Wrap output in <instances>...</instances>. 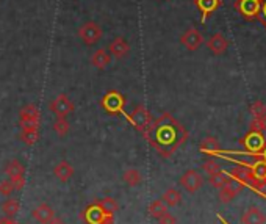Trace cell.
<instances>
[{
  "label": "cell",
  "mask_w": 266,
  "mask_h": 224,
  "mask_svg": "<svg viewBox=\"0 0 266 224\" xmlns=\"http://www.w3.org/2000/svg\"><path fill=\"white\" fill-rule=\"evenodd\" d=\"M144 136L148 138L149 143L157 149L160 155L171 157L186 141L188 132L174 116L163 113L157 121H153L149 132Z\"/></svg>",
  "instance_id": "obj_1"
},
{
  "label": "cell",
  "mask_w": 266,
  "mask_h": 224,
  "mask_svg": "<svg viewBox=\"0 0 266 224\" xmlns=\"http://www.w3.org/2000/svg\"><path fill=\"white\" fill-rule=\"evenodd\" d=\"M218 157L235 161V163H238V165H249V163H254V161H265L266 163V146L259 152H247V151L234 152V151H222L221 149Z\"/></svg>",
  "instance_id": "obj_2"
},
{
  "label": "cell",
  "mask_w": 266,
  "mask_h": 224,
  "mask_svg": "<svg viewBox=\"0 0 266 224\" xmlns=\"http://www.w3.org/2000/svg\"><path fill=\"white\" fill-rule=\"evenodd\" d=\"M82 218L87 224H113L115 223V215L107 213L99 202H92L83 210Z\"/></svg>",
  "instance_id": "obj_3"
},
{
  "label": "cell",
  "mask_w": 266,
  "mask_h": 224,
  "mask_svg": "<svg viewBox=\"0 0 266 224\" xmlns=\"http://www.w3.org/2000/svg\"><path fill=\"white\" fill-rule=\"evenodd\" d=\"M128 119H130V123L133 124V127L136 128V130L141 132L143 135L148 133L150 126H152V116L149 113V110L144 105L135 107L133 111L130 113V116H128Z\"/></svg>",
  "instance_id": "obj_4"
},
{
  "label": "cell",
  "mask_w": 266,
  "mask_h": 224,
  "mask_svg": "<svg viewBox=\"0 0 266 224\" xmlns=\"http://www.w3.org/2000/svg\"><path fill=\"white\" fill-rule=\"evenodd\" d=\"M79 36L87 46H94L102 39V36H104V30L100 29V25L97 22L89 21V22L83 24L80 27Z\"/></svg>",
  "instance_id": "obj_5"
},
{
  "label": "cell",
  "mask_w": 266,
  "mask_h": 224,
  "mask_svg": "<svg viewBox=\"0 0 266 224\" xmlns=\"http://www.w3.org/2000/svg\"><path fill=\"white\" fill-rule=\"evenodd\" d=\"M239 144H241L244 151L247 152H259L266 146V136L263 135V132L249 130L241 140H239Z\"/></svg>",
  "instance_id": "obj_6"
},
{
  "label": "cell",
  "mask_w": 266,
  "mask_h": 224,
  "mask_svg": "<svg viewBox=\"0 0 266 224\" xmlns=\"http://www.w3.org/2000/svg\"><path fill=\"white\" fill-rule=\"evenodd\" d=\"M180 185H182L188 193H196L197 190H201L204 185V177L199 171L188 169L185 171L182 177H180Z\"/></svg>",
  "instance_id": "obj_7"
},
{
  "label": "cell",
  "mask_w": 266,
  "mask_h": 224,
  "mask_svg": "<svg viewBox=\"0 0 266 224\" xmlns=\"http://www.w3.org/2000/svg\"><path fill=\"white\" fill-rule=\"evenodd\" d=\"M235 8L244 19L254 21L260 13V0H236Z\"/></svg>",
  "instance_id": "obj_8"
},
{
  "label": "cell",
  "mask_w": 266,
  "mask_h": 224,
  "mask_svg": "<svg viewBox=\"0 0 266 224\" xmlns=\"http://www.w3.org/2000/svg\"><path fill=\"white\" fill-rule=\"evenodd\" d=\"M50 110L57 118H66L74 111L72 100L66 96V94H58V96L50 103Z\"/></svg>",
  "instance_id": "obj_9"
},
{
  "label": "cell",
  "mask_w": 266,
  "mask_h": 224,
  "mask_svg": "<svg viewBox=\"0 0 266 224\" xmlns=\"http://www.w3.org/2000/svg\"><path fill=\"white\" fill-rule=\"evenodd\" d=\"M19 118H21V127H39L41 113L35 105H31V103L30 105H25L21 110Z\"/></svg>",
  "instance_id": "obj_10"
},
{
  "label": "cell",
  "mask_w": 266,
  "mask_h": 224,
  "mask_svg": "<svg viewBox=\"0 0 266 224\" xmlns=\"http://www.w3.org/2000/svg\"><path fill=\"white\" fill-rule=\"evenodd\" d=\"M102 107L108 113H119L124 108V97L118 91H108L102 99Z\"/></svg>",
  "instance_id": "obj_11"
},
{
  "label": "cell",
  "mask_w": 266,
  "mask_h": 224,
  "mask_svg": "<svg viewBox=\"0 0 266 224\" xmlns=\"http://www.w3.org/2000/svg\"><path fill=\"white\" fill-rule=\"evenodd\" d=\"M244 188L243 184H239V182H235V180H229V182L224 185V187H221L219 188V201L222 204H229L230 201H234V197H236L239 193H241V190Z\"/></svg>",
  "instance_id": "obj_12"
},
{
  "label": "cell",
  "mask_w": 266,
  "mask_h": 224,
  "mask_svg": "<svg viewBox=\"0 0 266 224\" xmlns=\"http://www.w3.org/2000/svg\"><path fill=\"white\" fill-rule=\"evenodd\" d=\"M107 50L113 58L122 60V58H125L128 54H130V44H128V42L122 36H118V38H115L113 41L110 42Z\"/></svg>",
  "instance_id": "obj_13"
},
{
  "label": "cell",
  "mask_w": 266,
  "mask_h": 224,
  "mask_svg": "<svg viewBox=\"0 0 266 224\" xmlns=\"http://www.w3.org/2000/svg\"><path fill=\"white\" fill-rule=\"evenodd\" d=\"M180 42H182L188 50H197L202 46L204 36L197 29H188L182 36H180Z\"/></svg>",
  "instance_id": "obj_14"
},
{
  "label": "cell",
  "mask_w": 266,
  "mask_h": 224,
  "mask_svg": "<svg viewBox=\"0 0 266 224\" xmlns=\"http://www.w3.org/2000/svg\"><path fill=\"white\" fill-rule=\"evenodd\" d=\"M226 174H227L232 180L243 184L244 187H249V185L252 184V180H254L251 171H249L244 165H236V166H234L232 169L226 171Z\"/></svg>",
  "instance_id": "obj_15"
},
{
  "label": "cell",
  "mask_w": 266,
  "mask_h": 224,
  "mask_svg": "<svg viewBox=\"0 0 266 224\" xmlns=\"http://www.w3.org/2000/svg\"><path fill=\"white\" fill-rule=\"evenodd\" d=\"M207 47L211 50V54L214 55H221L224 54L229 47V41L222 33H214L213 36H210V39L207 41Z\"/></svg>",
  "instance_id": "obj_16"
},
{
  "label": "cell",
  "mask_w": 266,
  "mask_h": 224,
  "mask_svg": "<svg viewBox=\"0 0 266 224\" xmlns=\"http://www.w3.org/2000/svg\"><path fill=\"white\" fill-rule=\"evenodd\" d=\"M241 224H266V215L259 207H249L243 213Z\"/></svg>",
  "instance_id": "obj_17"
},
{
  "label": "cell",
  "mask_w": 266,
  "mask_h": 224,
  "mask_svg": "<svg viewBox=\"0 0 266 224\" xmlns=\"http://www.w3.org/2000/svg\"><path fill=\"white\" fill-rule=\"evenodd\" d=\"M31 217L35 218L38 223H41V224H47L50 220L55 217V212H54V209L49 204H39L38 207L33 209Z\"/></svg>",
  "instance_id": "obj_18"
},
{
  "label": "cell",
  "mask_w": 266,
  "mask_h": 224,
  "mask_svg": "<svg viewBox=\"0 0 266 224\" xmlns=\"http://www.w3.org/2000/svg\"><path fill=\"white\" fill-rule=\"evenodd\" d=\"M221 3H222L221 0H196V5L202 13V22L207 21L208 17L221 6Z\"/></svg>",
  "instance_id": "obj_19"
},
{
  "label": "cell",
  "mask_w": 266,
  "mask_h": 224,
  "mask_svg": "<svg viewBox=\"0 0 266 224\" xmlns=\"http://www.w3.org/2000/svg\"><path fill=\"white\" fill-rule=\"evenodd\" d=\"M54 174L55 177L59 180V182H67V180H71L72 176H74V168L69 161H59L58 165L54 168Z\"/></svg>",
  "instance_id": "obj_20"
},
{
  "label": "cell",
  "mask_w": 266,
  "mask_h": 224,
  "mask_svg": "<svg viewBox=\"0 0 266 224\" xmlns=\"http://www.w3.org/2000/svg\"><path fill=\"white\" fill-rule=\"evenodd\" d=\"M199 151L202 154L210 155V157H214V155L218 157V154L221 152V146L214 136H207V138H204V141L199 144Z\"/></svg>",
  "instance_id": "obj_21"
},
{
  "label": "cell",
  "mask_w": 266,
  "mask_h": 224,
  "mask_svg": "<svg viewBox=\"0 0 266 224\" xmlns=\"http://www.w3.org/2000/svg\"><path fill=\"white\" fill-rule=\"evenodd\" d=\"M111 62V55L108 54L107 49H97L91 57V63L97 69H105Z\"/></svg>",
  "instance_id": "obj_22"
},
{
  "label": "cell",
  "mask_w": 266,
  "mask_h": 224,
  "mask_svg": "<svg viewBox=\"0 0 266 224\" xmlns=\"http://www.w3.org/2000/svg\"><path fill=\"white\" fill-rule=\"evenodd\" d=\"M39 138V127H22L21 130V140L27 144L33 146Z\"/></svg>",
  "instance_id": "obj_23"
},
{
  "label": "cell",
  "mask_w": 266,
  "mask_h": 224,
  "mask_svg": "<svg viewBox=\"0 0 266 224\" xmlns=\"http://www.w3.org/2000/svg\"><path fill=\"white\" fill-rule=\"evenodd\" d=\"M161 201L168 207H177L180 204V201H182V194H180V192L176 188H168L166 192L163 193Z\"/></svg>",
  "instance_id": "obj_24"
},
{
  "label": "cell",
  "mask_w": 266,
  "mask_h": 224,
  "mask_svg": "<svg viewBox=\"0 0 266 224\" xmlns=\"http://www.w3.org/2000/svg\"><path fill=\"white\" fill-rule=\"evenodd\" d=\"M124 182L128 185V187H138L143 184V174L138 171V169H135V168H130V169H127L124 172Z\"/></svg>",
  "instance_id": "obj_25"
},
{
  "label": "cell",
  "mask_w": 266,
  "mask_h": 224,
  "mask_svg": "<svg viewBox=\"0 0 266 224\" xmlns=\"http://www.w3.org/2000/svg\"><path fill=\"white\" fill-rule=\"evenodd\" d=\"M2 210L6 218H14L21 210V202L18 199H13V197H8V199L2 204Z\"/></svg>",
  "instance_id": "obj_26"
},
{
  "label": "cell",
  "mask_w": 266,
  "mask_h": 224,
  "mask_svg": "<svg viewBox=\"0 0 266 224\" xmlns=\"http://www.w3.org/2000/svg\"><path fill=\"white\" fill-rule=\"evenodd\" d=\"M24 172H25V168L19 160H10L5 166V174L10 179L18 177V176H24Z\"/></svg>",
  "instance_id": "obj_27"
},
{
  "label": "cell",
  "mask_w": 266,
  "mask_h": 224,
  "mask_svg": "<svg viewBox=\"0 0 266 224\" xmlns=\"http://www.w3.org/2000/svg\"><path fill=\"white\" fill-rule=\"evenodd\" d=\"M166 212H168V205L163 202L161 199L152 201V202L149 204V215H150L152 218L158 220V218H161Z\"/></svg>",
  "instance_id": "obj_28"
},
{
  "label": "cell",
  "mask_w": 266,
  "mask_h": 224,
  "mask_svg": "<svg viewBox=\"0 0 266 224\" xmlns=\"http://www.w3.org/2000/svg\"><path fill=\"white\" fill-rule=\"evenodd\" d=\"M97 202L107 213L115 215L119 210V204H118V201L115 199V197H102V199H99Z\"/></svg>",
  "instance_id": "obj_29"
},
{
  "label": "cell",
  "mask_w": 266,
  "mask_h": 224,
  "mask_svg": "<svg viewBox=\"0 0 266 224\" xmlns=\"http://www.w3.org/2000/svg\"><path fill=\"white\" fill-rule=\"evenodd\" d=\"M210 184L214 187V188H221V187H224L227 182H229V180H230V177L226 174V172L224 171H219V172H216V174H213V176H210Z\"/></svg>",
  "instance_id": "obj_30"
},
{
  "label": "cell",
  "mask_w": 266,
  "mask_h": 224,
  "mask_svg": "<svg viewBox=\"0 0 266 224\" xmlns=\"http://www.w3.org/2000/svg\"><path fill=\"white\" fill-rule=\"evenodd\" d=\"M52 127H54V130L57 132V135H59V136H64L71 128L69 121H67L66 118H57V121L54 123Z\"/></svg>",
  "instance_id": "obj_31"
},
{
  "label": "cell",
  "mask_w": 266,
  "mask_h": 224,
  "mask_svg": "<svg viewBox=\"0 0 266 224\" xmlns=\"http://www.w3.org/2000/svg\"><path fill=\"white\" fill-rule=\"evenodd\" d=\"M249 130H257V132H266V115L263 116H257L252 119L251 123V127H249Z\"/></svg>",
  "instance_id": "obj_32"
},
{
  "label": "cell",
  "mask_w": 266,
  "mask_h": 224,
  "mask_svg": "<svg viewBox=\"0 0 266 224\" xmlns=\"http://www.w3.org/2000/svg\"><path fill=\"white\" fill-rule=\"evenodd\" d=\"M202 168H204V171L207 172L208 176H213V174H216V172L221 171L219 163H218V161H214L213 159H208L207 161H205L204 165H202Z\"/></svg>",
  "instance_id": "obj_33"
},
{
  "label": "cell",
  "mask_w": 266,
  "mask_h": 224,
  "mask_svg": "<svg viewBox=\"0 0 266 224\" xmlns=\"http://www.w3.org/2000/svg\"><path fill=\"white\" fill-rule=\"evenodd\" d=\"M249 110H251V113H252V116H254V118L266 115V105H265V103H263L262 100H255Z\"/></svg>",
  "instance_id": "obj_34"
},
{
  "label": "cell",
  "mask_w": 266,
  "mask_h": 224,
  "mask_svg": "<svg viewBox=\"0 0 266 224\" xmlns=\"http://www.w3.org/2000/svg\"><path fill=\"white\" fill-rule=\"evenodd\" d=\"M14 192L16 188L11 184V180H2V182H0V194L2 196H11Z\"/></svg>",
  "instance_id": "obj_35"
},
{
  "label": "cell",
  "mask_w": 266,
  "mask_h": 224,
  "mask_svg": "<svg viewBox=\"0 0 266 224\" xmlns=\"http://www.w3.org/2000/svg\"><path fill=\"white\" fill-rule=\"evenodd\" d=\"M257 19H259L263 27L266 29V0H260V13Z\"/></svg>",
  "instance_id": "obj_36"
},
{
  "label": "cell",
  "mask_w": 266,
  "mask_h": 224,
  "mask_svg": "<svg viewBox=\"0 0 266 224\" xmlns=\"http://www.w3.org/2000/svg\"><path fill=\"white\" fill-rule=\"evenodd\" d=\"M158 224H177V218L166 212L161 218H158Z\"/></svg>",
  "instance_id": "obj_37"
},
{
  "label": "cell",
  "mask_w": 266,
  "mask_h": 224,
  "mask_svg": "<svg viewBox=\"0 0 266 224\" xmlns=\"http://www.w3.org/2000/svg\"><path fill=\"white\" fill-rule=\"evenodd\" d=\"M11 184L14 185L16 190H22L24 185H25V177L24 176H18V177H11Z\"/></svg>",
  "instance_id": "obj_38"
},
{
  "label": "cell",
  "mask_w": 266,
  "mask_h": 224,
  "mask_svg": "<svg viewBox=\"0 0 266 224\" xmlns=\"http://www.w3.org/2000/svg\"><path fill=\"white\" fill-rule=\"evenodd\" d=\"M0 224H18L14 221V218H3V220H0Z\"/></svg>",
  "instance_id": "obj_39"
},
{
  "label": "cell",
  "mask_w": 266,
  "mask_h": 224,
  "mask_svg": "<svg viewBox=\"0 0 266 224\" xmlns=\"http://www.w3.org/2000/svg\"><path fill=\"white\" fill-rule=\"evenodd\" d=\"M47 224H64V221H63L61 218H57V217H54V218L50 220Z\"/></svg>",
  "instance_id": "obj_40"
}]
</instances>
